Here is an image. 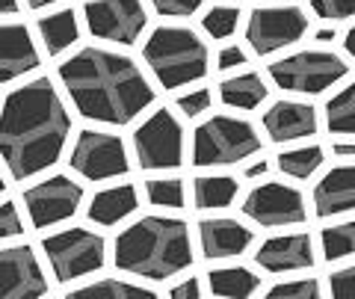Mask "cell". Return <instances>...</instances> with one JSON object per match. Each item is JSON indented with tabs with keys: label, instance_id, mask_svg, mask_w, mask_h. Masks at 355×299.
<instances>
[{
	"label": "cell",
	"instance_id": "obj_1",
	"mask_svg": "<svg viewBox=\"0 0 355 299\" xmlns=\"http://www.w3.org/2000/svg\"><path fill=\"white\" fill-rule=\"evenodd\" d=\"M71 119L48 77L30 80L6 95L0 110V157L12 178H30L60 160Z\"/></svg>",
	"mask_w": 355,
	"mask_h": 299
},
{
	"label": "cell",
	"instance_id": "obj_2",
	"mask_svg": "<svg viewBox=\"0 0 355 299\" xmlns=\"http://www.w3.org/2000/svg\"><path fill=\"white\" fill-rule=\"evenodd\" d=\"M60 80L86 119L128 125L154 101L142 69L125 53L83 48L60 65Z\"/></svg>",
	"mask_w": 355,
	"mask_h": 299
},
{
	"label": "cell",
	"instance_id": "obj_3",
	"mask_svg": "<svg viewBox=\"0 0 355 299\" xmlns=\"http://www.w3.org/2000/svg\"><path fill=\"white\" fill-rule=\"evenodd\" d=\"M193 264L190 228L184 219L172 216H142L116 237V267L146 275L169 279Z\"/></svg>",
	"mask_w": 355,
	"mask_h": 299
},
{
	"label": "cell",
	"instance_id": "obj_4",
	"mask_svg": "<svg viewBox=\"0 0 355 299\" xmlns=\"http://www.w3.org/2000/svg\"><path fill=\"white\" fill-rule=\"evenodd\" d=\"M142 57L151 65L154 77L166 86L193 83L207 74V45L187 27H157L146 39Z\"/></svg>",
	"mask_w": 355,
	"mask_h": 299
},
{
	"label": "cell",
	"instance_id": "obj_5",
	"mask_svg": "<svg viewBox=\"0 0 355 299\" xmlns=\"http://www.w3.org/2000/svg\"><path fill=\"white\" fill-rule=\"evenodd\" d=\"M261 151V137L252 121L237 116H214L196 128L193 163L196 166H231Z\"/></svg>",
	"mask_w": 355,
	"mask_h": 299
},
{
	"label": "cell",
	"instance_id": "obj_6",
	"mask_svg": "<svg viewBox=\"0 0 355 299\" xmlns=\"http://www.w3.org/2000/svg\"><path fill=\"white\" fill-rule=\"evenodd\" d=\"M343 74H347V62L329 51H299L270 62V77L275 80V86L302 95L326 92Z\"/></svg>",
	"mask_w": 355,
	"mask_h": 299
},
{
	"label": "cell",
	"instance_id": "obj_7",
	"mask_svg": "<svg viewBox=\"0 0 355 299\" xmlns=\"http://www.w3.org/2000/svg\"><path fill=\"white\" fill-rule=\"evenodd\" d=\"M44 252L60 282H74L104 267V237L86 228H69L44 237Z\"/></svg>",
	"mask_w": 355,
	"mask_h": 299
},
{
	"label": "cell",
	"instance_id": "obj_8",
	"mask_svg": "<svg viewBox=\"0 0 355 299\" xmlns=\"http://www.w3.org/2000/svg\"><path fill=\"white\" fill-rule=\"evenodd\" d=\"M142 169H175L184 157V128L169 110L151 113L133 134Z\"/></svg>",
	"mask_w": 355,
	"mask_h": 299
},
{
	"label": "cell",
	"instance_id": "obj_9",
	"mask_svg": "<svg viewBox=\"0 0 355 299\" xmlns=\"http://www.w3.org/2000/svg\"><path fill=\"white\" fill-rule=\"evenodd\" d=\"M308 30V18L299 6H261L249 15L246 39L254 53H275L296 45Z\"/></svg>",
	"mask_w": 355,
	"mask_h": 299
},
{
	"label": "cell",
	"instance_id": "obj_10",
	"mask_svg": "<svg viewBox=\"0 0 355 299\" xmlns=\"http://www.w3.org/2000/svg\"><path fill=\"white\" fill-rule=\"evenodd\" d=\"M71 166L89 181H104L128 172L125 142L104 130H80L71 151Z\"/></svg>",
	"mask_w": 355,
	"mask_h": 299
},
{
	"label": "cell",
	"instance_id": "obj_11",
	"mask_svg": "<svg viewBox=\"0 0 355 299\" xmlns=\"http://www.w3.org/2000/svg\"><path fill=\"white\" fill-rule=\"evenodd\" d=\"M146 6L142 0H89L86 3V24L92 36L104 42L130 45L146 30Z\"/></svg>",
	"mask_w": 355,
	"mask_h": 299
},
{
	"label": "cell",
	"instance_id": "obj_12",
	"mask_svg": "<svg viewBox=\"0 0 355 299\" xmlns=\"http://www.w3.org/2000/svg\"><path fill=\"white\" fill-rule=\"evenodd\" d=\"M80 198H83V187L71 181L69 175H51V178H44L39 184H33L30 190H24V205L36 228L57 225L62 219L74 216Z\"/></svg>",
	"mask_w": 355,
	"mask_h": 299
},
{
	"label": "cell",
	"instance_id": "obj_13",
	"mask_svg": "<svg viewBox=\"0 0 355 299\" xmlns=\"http://www.w3.org/2000/svg\"><path fill=\"white\" fill-rule=\"evenodd\" d=\"M243 214L258 225H293L305 219L302 193L287 184H261L246 196Z\"/></svg>",
	"mask_w": 355,
	"mask_h": 299
},
{
	"label": "cell",
	"instance_id": "obj_14",
	"mask_svg": "<svg viewBox=\"0 0 355 299\" xmlns=\"http://www.w3.org/2000/svg\"><path fill=\"white\" fill-rule=\"evenodd\" d=\"M42 293H48V282L42 275L36 252L27 243L0 249V299H21Z\"/></svg>",
	"mask_w": 355,
	"mask_h": 299
},
{
	"label": "cell",
	"instance_id": "obj_15",
	"mask_svg": "<svg viewBox=\"0 0 355 299\" xmlns=\"http://www.w3.org/2000/svg\"><path fill=\"white\" fill-rule=\"evenodd\" d=\"M263 128L272 142H293L317 134V110L305 101H275L263 113Z\"/></svg>",
	"mask_w": 355,
	"mask_h": 299
},
{
	"label": "cell",
	"instance_id": "obj_16",
	"mask_svg": "<svg viewBox=\"0 0 355 299\" xmlns=\"http://www.w3.org/2000/svg\"><path fill=\"white\" fill-rule=\"evenodd\" d=\"M39 65L36 42L24 24H0V83L33 71Z\"/></svg>",
	"mask_w": 355,
	"mask_h": 299
},
{
	"label": "cell",
	"instance_id": "obj_17",
	"mask_svg": "<svg viewBox=\"0 0 355 299\" xmlns=\"http://www.w3.org/2000/svg\"><path fill=\"white\" fill-rule=\"evenodd\" d=\"M258 264L270 273H291V270H308L314 264V246L308 234H284L266 240L258 249Z\"/></svg>",
	"mask_w": 355,
	"mask_h": 299
},
{
	"label": "cell",
	"instance_id": "obj_18",
	"mask_svg": "<svg viewBox=\"0 0 355 299\" xmlns=\"http://www.w3.org/2000/svg\"><path fill=\"white\" fill-rule=\"evenodd\" d=\"M198 237H202V252L207 258H234L246 252L252 243V228L237 219H202L198 223Z\"/></svg>",
	"mask_w": 355,
	"mask_h": 299
},
{
	"label": "cell",
	"instance_id": "obj_19",
	"mask_svg": "<svg viewBox=\"0 0 355 299\" xmlns=\"http://www.w3.org/2000/svg\"><path fill=\"white\" fill-rule=\"evenodd\" d=\"M317 216H338L355 207V166H338L323 175L314 190Z\"/></svg>",
	"mask_w": 355,
	"mask_h": 299
},
{
	"label": "cell",
	"instance_id": "obj_20",
	"mask_svg": "<svg viewBox=\"0 0 355 299\" xmlns=\"http://www.w3.org/2000/svg\"><path fill=\"white\" fill-rule=\"evenodd\" d=\"M137 210V190L130 184L101 190L89 202V219L98 225H116Z\"/></svg>",
	"mask_w": 355,
	"mask_h": 299
},
{
	"label": "cell",
	"instance_id": "obj_21",
	"mask_svg": "<svg viewBox=\"0 0 355 299\" xmlns=\"http://www.w3.org/2000/svg\"><path fill=\"white\" fill-rule=\"evenodd\" d=\"M39 36L44 42L48 53H62L65 48H71L80 30H77V15L71 9H60V12L42 15L39 18Z\"/></svg>",
	"mask_w": 355,
	"mask_h": 299
},
{
	"label": "cell",
	"instance_id": "obj_22",
	"mask_svg": "<svg viewBox=\"0 0 355 299\" xmlns=\"http://www.w3.org/2000/svg\"><path fill=\"white\" fill-rule=\"evenodd\" d=\"M219 98L228 107L252 110V107H258L261 101H266V86L261 80V74L246 71V74H237V77H228V80H222Z\"/></svg>",
	"mask_w": 355,
	"mask_h": 299
},
{
	"label": "cell",
	"instance_id": "obj_23",
	"mask_svg": "<svg viewBox=\"0 0 355 299\" xmlns=\"http://www.w3.org/2000/svg\"><path fill=\"white\" fill-rule=\"evenodd\" d=\"M237 190L240 184L237 178H228V175H202V178H196V207H228L231 202L237 198Z\"/></svg>",
	"mask_w": 355,
	"mask_h": 299
},
{
	"label": "cell",
	"instance_id": "obj_24",
	"mask_svg": "<svg viewBox=\"0 0 355 299\" xmlns=\"http://www.w3.org/2000/svg\"><path fill=\"white\" fill-rule=\"evenodd\" d=\"M210 291L219 296H252L258 291L261 279L246 267H219L214 273H207Z\"/></svg>",
	"mask_w": 355,
	"mask_h": 299
},
{
	"label": "cell",
	"instance_id": "obj_25",
	"mask_svg": "<svg viewBox=\"0 0 355 299\" xmlns=\"http://www.w3.org/2000/svg\"><path fill=\"white\" fill-rule=\"evenodd\" d=\"M77 299H154V291L142 284H128V282H95L86 284L80 291H74Z\"/></svg>",
	"mask_w": 355,
	"mask_h": 299
},
{
	"label": "cell",
	"instance_id": "obj_26",
	"mask_svg": "<svg viewBox=\"0 0 355 299\" xmlns=\"http://www.w3.org/2000/svg\"><path fill=\"white\" fill-rule=\"evenodd\" d=\"M326 121L329 130H335V134H355V83H349L329 101Z\"/></svg>",
	"mask_w": 355,
	"mask_h": 299
},
{
	"label": "cell",
	"instance_id": "obj_27",
	"mask_svg": "<svg viewBox=\"0 0 355 299\" xmlns=\"http://www.w3.org/2000/svg\"><path fill=\"white\" fill-rule=\"evenodd\" d=\"M320 163H323V148L320 146L291 148V151H284L279 157L282 172L293 175V178H308V175H314L320 169Z\"/></svg>",
	"mask_w": 355,
	"mask_h": 299
},
{
	"label": "cell",
	"instance_id": "obj_28",
	"mask_svg": "<svg viewBox=\"0 0 355 299\" xmlns=\"http://www.w3.org/2000/svg\"><path fill=\"white\" fill-rule=\"evenodd\" d=\"M323 255L329 261H340L355 255V219L323 231Z\"/></svg>",
	"mask_w": 355,
	"mask_h": 299
},
{
	"label": "cell",
	"instance_id": "obj_29",
	"mask_svg": "<svg viewBox=\"0 0 355 299\" xmlns=\"http://www.w3.org/2000/svg\"><path fill=\"white\" fill-rule=\"evenodd\" d=\"M146 193L157 207H181L184 205V181L181 178H148Z\"/></svg>",
	"mask_w": 355,
	"mask_h": 299
},
{
	"label": "cell",
	"instance_id": "obj_30",
	"mask_svg": "<svg viewBox=\"0 0 355 299\" xmlns=\"http://www.w3.org/2000/svg\"><path fill=\"white\" fill-rule=\"evenodd\" d=\"M237 21H240V12L234 6H214L205 15V30L214 39H228L237 30Z\"/></svg>",
	"mask_w": 355,
	"mask_h": 299
},
{
	"label": "cell",
	"instance_id": "obj_31",
	"mask_svg": "<svg viewBox=\"0 0 355 299\" xmlns=\"http://www.w3.org/2000/svg\"><path fill=\"white\" fill-rule=\"evenodd\" d=\"M320 284L314 279H299V282H284L275 284L270 291V299H317Z\"/></svg>",
	"mask_w": 355,
	"mask_h": 299
},
{
	"label": "cell",
	"instance_id": "obj_32",
	"mask_svg": "<svg viewBox=\"0 0 355 299\" xmlns=\"http://www.w3.org/2000/svg\"><path fill=\"white\" fill-rule=\"evenodd\" d=\"M311 6H314V12L320 18H352L355 15V0H311Z\"/></svg>",
	"mask_w": 355,
	"mask_h": 299
},
{
	"label": "cell",
	"instance_id": "obj_33",
	"mask_svg": "<svg viewBox=\"0 0 355 299\" xmlns=\"http://www.w3.org/2000/svg\"><path fill=\"white\" fill-rule=\"evenodd\" d=\"M154 9H157L160 15H172V18H187L193 15L198 6L205 3V0H151Z\"/></svg>",
	"mask_w": 355,
	"mask_h": 299
},
{
	"label": "cell",
	"instance_id": "obj_34",
	"mask_svg": "<svg viewBox=\"0 0 355 299\" xmlns=\"http://www.w3.org/2000/svg\"><path fill=\"white\" fill-rule=\"evenodd\" d=\"M18 234H21L18 207L12 202H3L0 205V240H9V237H18Z\"/></svg>",
	"mask_w": 355,
	"mask_h": 299
},
{
	"label": "cell",
	"instance_id": "obj_35",
	"mask_svg": "<svg viewBox=\"0 0 355 299\" xmlns=\"http://www.w3.org/2000/svg\"><path fill=\"white\" fill-rule=\"evenodd\" d=\"M178 107H181L187 116H202L205 110L210 107V92H207V89L187 92V95H181V98H178Z\"/></svg>",
	"mask_w": 355,
	"mask_h": 299
},
{
	"label": "cell",
	"instance_id": "obj_36",
	"mask_svg": "<svg viewBox=\"0 0 355 299\" xmlns=\"http://www.w3.org/2000/svg\"><path fill=\"white\" fill-rule=\"evenodd\" d=\"M331 293L338 296H355V264L352 267H343L338 273H331Z\"/></svg>",
	"mask_w": 355,
	"mask_h": 299
},
{
	"label": "cell",
	"instance_id": "obj_37",
	"mask_svg": "<svg viewBox=\"0 0 355 299\" xmlns=\"http://www.w3.org/2000/svg\"><path fill=\"white\" fill-rule=\"evenodd\" d=\"M243 62H246V53H243L237 45H231L219 53V69H237Z\"/></svg>",
	"mask_w": 355,
	"mask_h": 299
},
{
	"label": "cell",
	"instance_id": "obj_38",
	"mask_svg": "<svg viewBox=\"0 0 355 299\" xmlns=\"http://www.w3.org/2000/svg\"><path fill=\"white\" fill-rule=\"evenodd\" d=\"M198 293H202V287H198V282H196V279H187L184 284H178L175 291H172V296H175V299H196Z\"/></svg>",
	"mask_w": 355,
	"mask_h": 299
},
{
	"label": "cell",
	"instance_id": "obj_39",
	"mask_svg": "<svg viewBox=\"0 0 355 299\" xmlns=\"http://www.w3.org/2000/svg\"><path fill=\"white\" fill-rule=\"evenodd\" d=\"M266 169H270V166H266V160H258L254 166H249V169H246V175H249V178H261V175H263Z\"/></svg>",
	"mask_w": 355,
	"mask_h": 299
},
{
	"label": "cell",
	"instance_id": "obj_40",
	"mask_svg": "<svg viewBox=\"0 0 355 299\" xmlns=\"http://www.w3.org/2000/svg\"><path fill=\"white\" fill-rule=\"evenodd\" d=\"M18 12V0H0V15H15Z\"/></svg>",
	"mask_w": 355,
	"mask_h": 299
},
{
	"label": "cell",
	"instance_id": "obj_41",
	"mask_svg": "<svg viewBox=\"0 0 355 299\" xmlns=\"http://www.w3.org/2000/svg\"><path fill=\"white\" fill-rule=\"evenodd\" d=\"M343 45H347V51H349V57H355V27L347 33V39H343Z\"/></svg>",
	"mask_w": 355,
	"mask_h": 299
},
{
	"label": "cell",
	"instance_id": "obj_42",
	"mask_svg": "<svg viewBox=\"0 0 355 299\" xmlns=\"http://www.w3.org/2000/svg\"><path fill=\"white\" fill-rule=\"evenodd\" d=\"M27 3L33 9H44V6H51V3H60V0H27Z\"/></svg>",
	"mask_w": 355,
	"mask_h": 299
},
{
	"label": "cell",
	"instance_id": "obj_43",
	"mask_svg": "<svg viewBox=\"0 0 355 299\" xmlns=\"http://www.w3.org/2000/svg\"><path fill=\"white\" fill-rule=\"evenodd\" d=\"M335 154H340V157H347V154H355V142H352V146H335Z\"/></svg>",
	"mask_w": 355,
	"mask_h": 299
},
{
	"label": "cell",
	"instance_id": "obj_44",
	"mask_svg": "<svg viewBox=\"0 0 355 299\" xmlns=\"http://www.w3.org/2000/svg\"><path fill=\"white\" fill-rule=\"evenodd\" d=\"M335 39V30H320L317 33V42H331Z\"/></svg>",
	"mask_w": 355,
	"mask_h": 299
},
{
	"label": "cell",
	"instance_id": "obj_45",
	"mask_svg": "<svg viewBox=\"0 0 355 299\" xmlns=\"http://www.w3.org/2000/svg\"><path fill=\"white\" fill-rule=\"evenodd\" d=\"M0 193H3V178H0Z\"/></svg>",
	"mask_w": 355,
	"mask_h": 299
}]
</instances>
